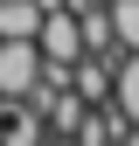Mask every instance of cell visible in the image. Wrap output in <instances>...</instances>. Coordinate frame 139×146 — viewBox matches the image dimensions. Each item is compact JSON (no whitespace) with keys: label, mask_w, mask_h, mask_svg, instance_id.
Wrapping results in <instances>:
<instances>
[{"label":"cell","mask_w":139,"mask_h":146,"mask_svg":"<svg viewBox=\"0 0 139 146\" xmlns=\"http://www.w3.org/2000/svg\"><path fill=\"white\" fill-rule=\"evenodd\" d=\"M35 84H42V49H35V42H7V35H0V104H21Z\"/></svg>","instance_id":"6da1fadb"},{"label":"cell","mask_w":139,"mask_h":146,"mask_svg":"<svg viewBox=\"0 0 139 146\" xmlns=\"http://www.w3.org/2000/svg\"><path fill=\"white\" fill-rule=\"evenodd\" d=\"M35 49H42V63H77V56H83V28H77V14H70V7H49L42 28H35Z\"/></svg>","instance_id":"7a4b0ae2"},{"label":"cell","mask_w":139,"mask_h":146,"mask_svg":"<svg viewBox=\"0 0 139 146\" xmlns=\"http://www.w3.org/2000/svg\"><path fill=\"white\" fill-rule=\"evenodd\" d=\"M111 104H118L125 125H139V49H125L118 70H111Z\"/></svg>","instance_id":"3957f363"},{"label":"cell","mask_w":139,"mask_h":146,"mask_svg":"<svg viewBox=\"0 0 139 146\" xmlns=\"http://www.w3.org/2000/svg\"><path fill=\"white\" fill-rule=\"evenodd\" d=\"M42 28V0H0V35L7 42H35Z\"/></svg>","instance_id":"277c9868"},{"label":"cell","mask_w":139,"mask_h":146,"mask_svg":"<svg viewBox=\"0 0 139 146\" xmlns=\"http://www.w3.org/2000/svg\"><path fill=\"white\" fill-rule=\"evenodd\" d=\"M111 7V35H118V49H139V0H104Z\"/></svg>","instance_id":"5b68a950"},{"label":"cell","mask_w":139,"mask_h":146,"mask_svg":"<svg viewBox=\"0 0 139 146\" xmlns=\"http://www.w3.org/2000/svg\"><path fill=\"white\" fill-rule=\"evenodd\" d=\"M118 146H139V125H125V139H118Z\"/></svg>","instance_id":"8992f818"}]
</instances>
